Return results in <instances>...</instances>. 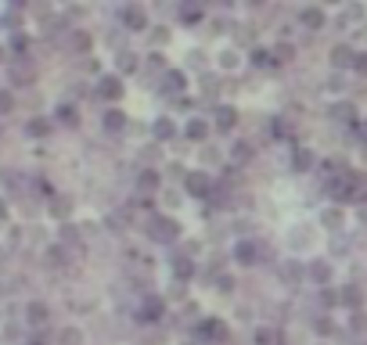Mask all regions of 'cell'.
Returning a JSON list of instances; mask_svg holds the SVG:
<instances>
[{
	"label": "cell",
	"instance_id": "3957f363",
	"mask_svg": "<svg viewBox=\"0 0 367 345\" xmlns=\"http://www.w3.org/2000/svg\"><path fill=\"white\" fill-rule=\"evenodd\" d=\"M43 317H47L43 306H29V320H33V324H43Z\"/></svg>",
	"mask_w": 367,
	"mask_h": 345
},
{
	"label": "cell",
	"instance_id": "7a4b0ae2",
	"mask_svg": "<svg viewBox=\"0 0 367 345\" xmlns=\"http://www.w3.org/2000/svg\"><path fill=\"white\" fill-rule=\"evenodd\" d=\"M302 22L306 25H320V22H324V14H320V11H302Z\"/></svg>",
	"mask_w": 367,
	"mask_h": 345
},
{
	"label": "cell",
	"instance_id": "8992f818",
	"mask_svg": "<svg viewBox=\"0 0 367 345\" xmlns=\"http://www.w3.org/2000/svg\"><path fill=\"white\" fill-rule=\"evenodd\" d=\"M357 69H360L364 76H367V54H360V62H357Z\"/></svg>",
	"mask_w": 367,
	"mask_h": 345
},
{
	"label": "cell",
	"instance_id": "5b68a950",
	"mask_svg": "<svg viewBox=\"0 0 367 345\" xmlns=\"http://www.w3.org/2000/svg\"><path fill=\"white\" fill-rule=\"evenodd\" d=\"M252 252H256L252 245H241V248H238V256H241V263H252Z\"/></svg>",
	"mask_w": 367,
	"mask_h": 345
},
{
	"label": "cell",
	"instance_id": "6da1fadb",
	"mask_svg": "<svg viewBox=\"0 0 367 345\" xmlns=\"http://www.w3.org/2000/svg\"><path fill=\"white\" fill-rule=\"evenodd\" d=\"M126 25H133V29H144V11L130 7V11H126Z\"/></svg>",
	"mask_w": 367,
	"mask_h": 345
},
{
	"label": "cell",
	"instance_id": "277c9868",
	"mask_svg": "<svg viewBox=\"0 0 367 345\" xmlns=\"http://www.w3.org/2000/svg\"><path fill=\"white\" fill-rule=\"evenodd\" d=\"M159 313H162V306L155 302V298H151V302H148V317H144V320H159Z\"/></svg>",
	"mask_w": 367,
	"mask_h": 345
}]
</instances>
